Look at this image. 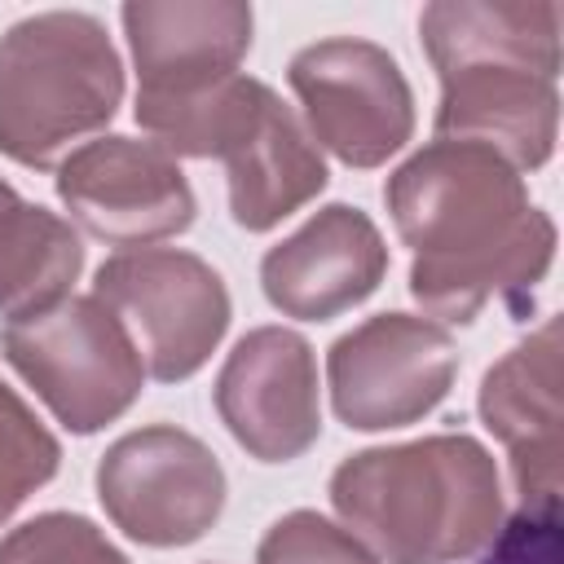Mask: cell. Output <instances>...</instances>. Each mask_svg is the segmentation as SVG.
<instances>
[{"label": "cell", "instance_id": "obj_13", "mask_svg": "<svg viewBox=\"0 0 564 564\" xmlns=\"http://www.w3.org/2000/svg\"><path fill=\"white\" fill-rule=\"evenodd\" d=\"M441 101L432 132L445 141H471L502 154L516 172H538L555 154L560 137V75L533 62L480 57L436 70Z\"/></svg>", "mask_w": 564, "mask_h": 564}, {"label": "cell", "instance_id": "obj_8", "mask_svg": "<svg viewBox=\"0 0 564 564\" xmlns=\"http://www.w3.org/2000/svg\"><path fill=\"white\" fill-rule=\"evenodd\" d=\"M454 335L414 313H375L326 352V388L339 423L388 432L427 419L454 388Z\"/></svg>", "mask_w": 564, "mask_h": 564}, {"label": "cell", "instance_id": "obj_10", "mask_svg": "<svg viewBox=\"0 0 564 564\" xmlns=\"http://www.w3.org/2000/svg\"><path fill=\"white\" fill-rule=\"evenodd\" d=\"M216 414L256 463H291L322 436L313 344L291 326L247 330L216 375Z\"/></svg>", "mask_w": 564, "mask_h": 564}, {"label": "cell", "instance_id": "obj_9", "mask_svg": "<svg viewBox=\"0 0 564 564\" xmlns=\"http://www.w3.org/2000/svg\"><path fill=\"white\" fill-rule=\"evenodd\" d=\"M57 198L106 247H154L194 225L198 198L181 163L141 137H97L57 163Z\"/></svg>", "mask_w": 564, "mask_h": 564}, {"label": "cell", "instance_id": "obj_5", "mask_svg": "<svg viewBox=\"0 0 564 564\" xmlns=\"http://www.w3.org/2000/svg\"><path fill=\"white\" fill-rule=\"evenodd\" d=\"M93 295L119 317L141 366L159 383H181L220 348L234 304L225 278L194 251L137 247L110 256Z\"/></svg>", "mask_w": 564, "mask_h": 564}, {"label": "cell", "instance_id": "obj_17", "mask_svg": "<svg viewBox=\"0 0 564 564\" xmlns=\"http://www.w3.org/2000/svg\"><path fill=\"white\" fill-rule=\"evenodd\" d=\"M79 269V229L40 203H26L9 181H0V322L9 326L62 304Z\"/></svg>", "mask_w": 564, "mask_h": 564}, {"label": "cell", "instance_id": "obj_18", "mask_svg": "<svg viewBox=\"0 0 564 564\" xmlns=\"http://www.w3.org/2000/svg\"><path fill=\"white\" fill-rule=\"evenodd\" d=\"M278 93L264 79L229 75L181 97H137V123L172 159H225Z\"/></svg>", "mask_w": 564, "mask_h": 564}, {"label": "cell", "instance_id": "obj_14", "mask_svg": "<svg viewBox=\"0 0 564 564\" xmlns=\"http://www.w3.org/2000/svg\"><path fill=\"white\" fill-rule=\"evenodd\" d=\"M119 22L137 66V97H181L238 75L256 26L242 0H132Z\"/></svg>", "mask_w": 564, "mask_h": 564}, {"label": "cell", "instance_id": "obj_19", "mask_svg": "<svg viewBox=\"0 0 564 564\" xmlns=\"http://www.w3.org/2000/svg\"><path fill=\"white\" fill-rule=\"evenodd\" d=\"M62 467L57 436L35 419V410L0 383V524L35 494L44 489Z\"/></svg>", "mask_w": 564, "mask_h": 564}, {"label": "cell", "instance_id": "obj_6", "mask_svg": "<svg viewBox=\"0 0 564 564\" xmlns=\"http://www.w3.org/2000/svg\"><path fill=\"white\" fill-rule=\"evenodd\" d=\"M286 84L304 110V132L348 167H379L414 137V88L401 62L357 35L304 44Z\"/></svg>", "mask_w": 564, "mask_h": 564}, {"label": "cell", "instance_id": "obj_16", "mask_svg": "<svg viewBox=\"0 0 564 564\" xmlns=\"http://www.w3.org/2000/svg\"><path fill=\"white\" fill-rule=\"evenodd\" d=\"M560 22L564 9L555 0H436L419 13V35L432 70L516 57L560 75Z\"/></svg>", "mask_w": 564, "mask_h": 564}, {"label": "cell", "instance_id": "obj_21", "mask_svg": "<svg viewBox=\"0 0 564 564\" xmlns=\"http://www.w3.org/2000/svg\"><path fill=\"white\" fill-rule=\"evenodd\" d=\"M256 564H383V560L344 524L300 507L269 524V533L256 546Z\"/></svg>", "mask_w": 564, "mask_h": 564}, {"label": "cell", "instance_id": "obj_4", "mask_svg": "<svg viewBox=\"0 0 564 564\" xmlns=\"http://www.w3.org/2000/svg\"><path fill=\"white\" fill-rule=\"evenodd\" d=\"M0 352L75 436L123 419L145 388V366L128 330L97 295H66L35 317L9 322Z\"/></svg>", "mask_w": 564, "mask_h": 564}, {"label": "cell", "instance_id": "obj_7", "mask_svg": "<svg viewBox=\"0 0 564 564\" xmlns=\"http://www.w3.org/2000/svg\"><path fill=\"white\" fill-rule=\"evenodd\" d=\"M220 458L176 423L123 432L97 463V498L110 524L141 546H189L225 511Z\"/></svg>", "mask_w": 564, "mask_h": 564}, {"label": "cell", "instance_id": "obj_15", "mask_svg": "<svg viewBox=\"0 0 564 564\" xmlns=\"http://www.w3.org/2000/svg\"><path fill=\"white\" fill-rule=\"evenodd\" d=\"M220 163L229 181V216L247 234L282 225L286 216L308 207L330 181L322 150L313 145L295 110L282 106V97L264 106L256 128Z\"/></svg>", "mask_w": 564, "mask_h": 564}, {"label": "cell", "instance_id": "obj_11", "mask_svg": "<svg viewBox=\"0 0 564 564\" xmlns=\"http://www.w3.org/2000/svg\"><path fill=\"white\" fill-rule=\"evenodd\" d=\"M476 410L511 458V485L524 516L560 511V322L546 317L529 339L502 352L485 379Z\"/></svg>", "mask_w": 564, "mask_h": 564}, {"label": "cell", "instance_id": "obj_1", "mask_svg": "<svg viewBox=\"0 0 564 564\" xmlns=\"http://www.w3.org/2000/svg\"><path fill=\"white\" fill-rule=\"evenodd\" d=\"M397 238L414 251L410 295L432 322H476L489 300L520 308L555 260V220L524 176L471 141H427L383 185Z\"/></svg>", "mask_w": 564, "mask_h": 564}, {"label": "cell", "instance_id": "obj_2", "mask_svg": "<svg viewBox=\"0 0 564 564\" xmlns=\"http://www.w3.org/2000/svg\"><path fill=\"white\" fill-rule=\"evenodd\" d=\"M330 507L383 564H467L507 524L498 463L467 432L348 454Z\"/></svg>", "mask_w": 564, "mask_h": 564}, {"label": "cell", "instance_id": "obj_3", "mask_svg": "<svg viewBox=\"0 0 564 564\" xmlns=\"http://www.w3.org/2000/svg\"><path fill=\"white\" fill-rule=\"evenodd\" d=\"M123 106V62L101 18L44 9L0 35V154L48 172Z\"/></svg>", "mask_w": 564, "mask_h": 564}, {"label": "cell", "instance_id": "obj_12", "mask_svg": "<svg viewBox=\"0 0 564 564\" xmlns=\"http://www.w3.org/2000/svg\"><path fill=\"white\" fill-rule=\"evenodd\" d=\"M388 273V242L379 225L348 203L317 207L291 238L264 251L260 291L295 322H330L379 291Z\"/></svg>", "mask_w": 564, "mask_h": 564}, {"label": "cell", "instance_id": "obj_22", "mask_svg": "<svg viewBox=\"0 0 564 564\" xmlns=\"http://www.w3.org/2000/svg\"><path fill=\"white\" fill-rule=\"evenodd\" d=\"M560 560V533L555 516H516L502 524V533L480 551L476 564H555Z\"/></svg>", "mask_w": 564, "mask_h": 564}, {"label": "cell", "instance_id": "obj_20", "mask_svg": "<svg viewBox=\"0 0 564 564\" xmlns=\"http://www.w3.org/2000/svg\"><path fill=\"white\" fill-rule=\"evenodd\" d=\"M0 564H132V560L88 516L44 511L0 538Z\"/></svg>", "mask_w": 564, "mask_h": 564}]
</instances>
